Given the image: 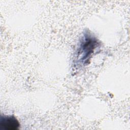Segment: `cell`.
<instances>
[{"mask_svg":"<svg viewBox=\"0 0 130 130\" xmlns=\"http://www.w3.org/2000/svg\"><path fill=\"white\" fill-rule=\"evenodd\" d=\"M98 44V41L94 37L88 32H86L82 37L77 49L76 56V62L77 64H87Z\"/></svg>","mask_w":130,"mask_h":130,"instance_id":"obj_1","label":"cell"},{"mask_svg":"<svg viewBox=\"0 0 130 130\" xmlns=\"http://www.w3.org/2000/svg\"><path fill=\"white\" fill-rule=\"evenodd\" d=\"M0 125L7 130H16L18 129L20 124L17 118L12 115L2 116L0 120Z\"/></svg>","mask_w":130,"mask_h":130,"instance_id":"obj_2","label":"cell"}]
</instances>
